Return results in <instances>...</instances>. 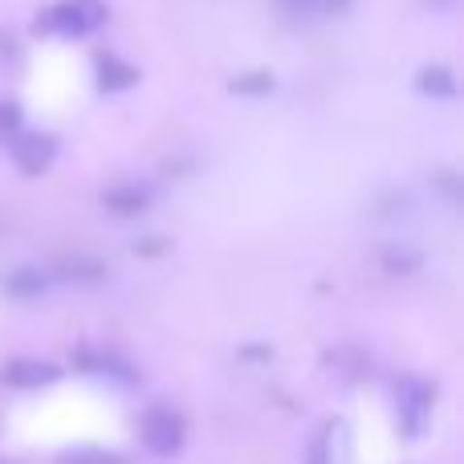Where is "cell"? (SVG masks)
I'll return each mask as SVG.
<instances>
[{
    "instance_id": "10",
    "label": "cell",
    "mask_w": 464,
    "mask_h": 464,
    "mask_svg": "<svg viewBox=\"0 0 464 464\" xmlns=\"http://www.w3.org/2000/svg\"><path fill=\"white\" fill-rule=\"evenodd\" d=\"M0 285H5L8 297H41L45 294V273L37 265H21V269H8L0 277Z\"/></svg>"
},
{
    "instance_id": "14",
    "label": "cell",
    "mask_w": 464,
    "mask_h": 464,
    "mask_svg": "<svg viewBox=\"0 0 464 464\" xmlns=\"http://www.w3.org/2000/svg\"><path fill=\"white\" fill-rule=\"evenodd\" d=\"M330 440H334V424H326L318 436H314L310 452H305V464H334V449H330Z\"/></svg>"
},
{
    "instance_id": "7",
    "label": "cell",
    "mask_w": 464,
    "mask_h": 464,
    "mask_svg": "<svg viewBox=\"0 0 464 464\" xmlns=\"http://www.w3.org/2000/svg\"><path fill=\"white\" fill-rule=\"evenodd\" d=\"M94 78H98V90H111V94H119V90L135 86L139 70L127 62V57H119V53H94Z\"/></svg>"
},
{
    "instance_id": "16",
    "label": "cell",
    "mask_w": 464,
    "mask_h": 464,
    "mask_svg": "<svg viewBox=\"0 0 464 464\" xmlns=\"http://www.w3.org/2000/svg\"><path fill=\"white\" fill-rule=\"evenodd\" d=\"M277 8L289 16V21H310L322 8V0H277Z\"/></svg>"
},
{
    "instance_id": "17",
    "label": "cell",
    "mask_w": 464,
    "mask_h": 464,
    "mask_svg": "<svg viewBox=\"0 0 464 464\" xmlns=\"http://www.w3.org/2000/svg\"><path fill=\"white\" fill-rule=\"evenodd\" d=\"M21 106L16 102H0V139H13L16 130H21Z\"/></svg>"
},
{
    "instance_id": "4",
    "label": "cell",
    "mask_w": 464,
    "mask_h": 464,
    "mask_svg": "<svg viewBox=\"0 0 464 464\" xmlns=\"http://www.w3.org/2000/svg\"><path fill=\"white\" fill-rule=\"evenodd\" d=\"M57 160V135L53 130H16L13 135V163L24 176H41Z\"/></svg>"
},
{
    "instance_id": "15",
    "label": "cell",
    "mask_w": 464,
    "mask_h": 464,
    "mask_svg": "<svg viewBox=\"0 0 464 464\" xmlns=\"http://www.w3.org/2000/svg\"><path fill=\"white\" fill-rule=\"evenodd\" d=\"M65 464H127L119 452H106V449H78L65 457Z\"/></svg>"
},
{
    "instance_id": "8",
    "label": "cell",
    "mask_w": 464,
    "mask_h": 464,
    "mask_svg": "<svg viewBox=\"0 0 464 464\" xmlns=\"http://www.w3.org/2000/svg\"><path fill=\"white\" fill-rule=\"evenodd\" d=\"M73 367L94 371V375H111V379H119V383H130V379H135V371H130L119 354L114 351H94V346H82V351L73 354Z\"/></svg>"
},
{
    "instance_id": "18",
    "label": "cell",
    "mask_w": 464,
    "mask_h": 464,
    "mask_svg": "<svg viewBox=\"0 0 464 464\" xmlns=\"http://www.w3.org/2000/svg\"><path fill=\"white\" fill-rule=\"evenodd\" d=\"M160 248H168V240H163V237H143V240H135V253H143V256H155Z\"/></svg>"
},
{
    "instance_id": "1",
    "label": "cell",
    "mask_w": 464,
    "mask_h": 464,
    "mask_svg": "<svg viewBox=\"0 0 464 464\" xmlns=\"http://www.w3.org/2000/svg\"><path fill=\"white\" fill-rule=\"evenodd\" d=\"M106 24V0H57L37 16V29L57 37H86Z\"/></svg>"
},
{
    "instance_id": "6",
    "label": "cell",
    "mask_w": 464,
    "mask_h": 464,
    "mask_svg": "<svg viewBox=\"0 0 464 464\" xmlns=\"http://www.w3.org/2000/svg\"><path fill=\"white\" fill-rule=\"evenodd\" d=\"M53 273L70 285H94V281L106 277V265L94 253H62L53 261Z\"/></svg>"
},
{
    "instance_id": "2",
    "label": "cell",
    "mask_w": 464,
    "mask_h": 464,
    "mask_svg": "<svg viewBox=\"0 0 464 464\" xmlns=\"http://www.w3.org/2000/svg\"><path fill=\"white\" fill-rule=\"evenodd\" d=\"M392 395H395V424L403 428V436H420L428 428V416H432L436 387L420 375H400Z\"/></svg>"
},
{
    "instance_id": "3",
    "label": "cell",
    "mask_w": 464,
    "mask_h": 464,
    "mask_svg": "<svg viewBox=\"0 0 464 464\" xmlns=\"http://www.w3.org/2000/svg\"><path fill=\"white\" fill-rule=\"evenodd\" d=\"M139 436H143L147 452H155V457H176L188 440V428H184V416H179V411L151 408V411H143V420H139Z\"/></svg>"
},
{
    "instance_id": "5",
    "label": "cell",
    "mask_w": 464,
    "mask_h": 464,
    "mask_svg": "<svg viewBox=\"0 0 464 464\" xmlns=\"http://www.w3.org/2000/svg\"><path fill=\"white\" fill-rule=\"evenodd\" d=\"M62 379V367L45 359H8L0 367V383L5 387H16V392H37V387H49Z\"/></svg>"
},
{
    "instance_id": "12",
    "label": "cell",
    "mask_w": 464,
    "mask_h": 464,
    "mask_svg": "<svg viewBox=\"0 0 464 464\" xmlns=\"http://www.w3.org/2000/svg\"><path fill=\"white\" fill-rule=\"evenodd\" d=\"M383 265L392 273H411L420 265V253H416V245H387L383 248Z\"/></svg>"
},
{
    "instance_id": "19",
    "label": "cell",
    "mask_w": 464,
    "mask_h": 464,
    "mask_svg": "<svg viewBox=\"0 0 464 464\" xmlns=\"http://www.w3.org/2000/svg\"><path fill=\"white\" fill-rule=\"evenodd\" d=\"M351 0H322V8H330V13H338V8H346Z\"/></svg>"
},
{
    "instance_id": "13",
    "label": "cell",
    "mask_w": 464,
    "mask_h": 464,
    "mask_svg": "<svg viewBox=\"0 0 464 464\" xmlns=\"http://www.w3.org/2000/svg\"><path fill=\"white\" fill-rule=\"evenodd\" d=\"M232 90H237V94H269V90H273V73H265V70L237 73V78H232Z\"/></svg>"
},
{
    "instance_id": "11",
    "label": "cell",
    "mask_w": 464,
    "mask_h": 464,
    "mask_svg": "<svg viewBox=\"0 0 464 464\" xmlns=\"http://www.w3.org/2000/svg\"><path fill=\"white\" fill-rule=\"evenodd\" d=\"M416 86L424 90V94H436V98H452L457 94V73L449 70V65H424V70L416 73Z\"/></svg>"
},
{
    "instance_id": "9",
    "label": "cell",
    "mask_w": 464,
    "mask_h": 464,
    "mask_svg": "<svg viewBox=\"0 0 464 464\" xmlns=\"http://www.w3.org/2000/svg\"><path fill=\"white\" fill-rule=\"evenodd\" d=\"M102 204L111 212H119V217H139V212L151 204V192H147L143 184H111L102 192Z\"/></svg>"
}]
</instances>
